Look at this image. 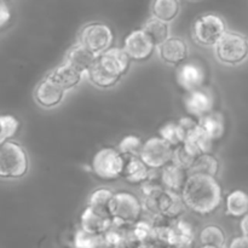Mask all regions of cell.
I'll use <instances>...</instances> for the list:
<instances>
[{
  "instance_id": "20",
  "label": "cell",
  "mask_w": 248,
  "mask_h": 248,
  "mask_svg": "<svg viewBox=\"0 0 248 248\" xmlns=\"http://www.w3.org/2000/svg\"><path fill=\"white\" fill-rule=\"evenodd\" d=\"M47 75L58 85H61L65 91H69L81 82L85 74H82L80 70L64 61L62 64L57 65L55 69L51 70Z\"/></svg>"
},
{
  "instance_id": "25",
  "label": "cell",
  "mask_w": 248,
  "mask_h": 248,
  "mask_svg": "<svg viewBox=\"0 0 248 248\" xmlns=\"http://www.w3.org/2000/svg\"><path fill=\"white\" fill-rule=\"evenodd\" d=\"M199 124L215 143L222 140L227 128L224 115L219 111H211L203 118L199 119Z\"/></svg>"
},
{
  "instance_id": "3",
  "label": "cell",
  "mask_w": 248,
  "mask_h": 248,
  "mask_svg": "<svg viewBox=\"0 0 248 248\" xmlns=\"http://www.w3.org/2000/svg\"><path fill=\"white\" fill-rule=\"evenodd\" d=\"M127 157L124 156L118 148L104 147L94 153L91 160V172L98 179L113 182L123 177Z\"/></svg>"
},
{
  "instance_id": "11",
  "label": "cell",
  "mask_w": 248,
  "mask_h": 248,
  "mask_svg": "<svg viewBox=\"0 0 248 248\" xmlns=\"http://www.w3.org/2000/svg\"><path fill=\"white\" fill-rule=\"evenodd\" d=\"M65 90L46 75L34 90V99L44 109H52L62 103Z\"/></svg>"
},
{
  "instance_id": "29",
  "label": "cell",
  "mask_w": 248,
  "mask_h": 248,
  "mask_svg": "<svg viewBox=\"0 0 248 248\" xmlns=\"http://www.w3.org/2000/svg\"><path fill=\"white\" fill-rule=\"evenodd\" d=\"M157 136L164 140H166L173 148H177L181 144H183L184 140H186V133H184L178 120L165 123L157 131Z\"/></svg>"
},
{
  "instance_id": "43",
  "label": "cell",
  "mask_w": 248,
  "mask_h": 248,
  "mask_svg": "<svg viewBox=\"0 0 248 248\" xmlns=\"http://www.w3.org/2000/svg\"><path fill=\"white\" fill-rule=\"evenodd\" d=\"M0 1H5V0H0Z\"/></svg>"
},
{
  "instance_id": "31",
  "label": "cell",
  "mask_w": 248,
  "mask_h": 248,
  "mask_svg": "<svg viewBox=\"0 0 248 248\" xmlns=\"http://www.w3.org/2000/svg\"><path fill=\"white\" fill-rule=\"evenodd\" d=\"M132 237L138 244H148L155 241V229L152 220L140 218L131 227Z\"/></svg>"
},
{
  "instance_id": "21",
  "label": "cell",
  "mask_w": 248,
  "mask_h": 248,
  "mask_svg": "<svg viewBox=\"0 0 248 248\" xmlns=\"http://www.w3.org/2000/svg\"><path fill=\"white\" fill-rule=\"evenodd\" d=\"M215 142L210 138V136L203 131L200 124H198L193 131L186 135L184 140L183 145L194 155L198 157L199 155L206 154V153H212V148Z\"/></svg>"
},
{
  "instance_id": "9",
  "label": "cell",
  "mask_w": 248,
  "mask_h": 248,
  "mask_svg": "<svg viewBox=\"0 0 248 248\" xmlns=\"http://www.w3.org/2000/svg\"><path fill=\"white\" fill-rule=\"evenodd\" d=\"M124 50L133 62H145L156 51V45L142 28L135 29L126 35Z\"/></svg>"
},
{
  "instance_id": "16",
  "label": "cell",
  "mask_w": 248,
  "mask_h": 248,
  "mask_svg": "<svg viewBox=\"0 0 248 248\" xmlns=\"http://www.w3.org/2000/svg\"><path fill=\"white\" fill-rule=\"evenodd\" d=\"M97 58L107 69L121 78L127 73L132 62L124 47H118V46H111L110 48L97 56Z\"/></svg>"
},
{
  "instance_id": "24",
  "label": "cell",
  "mask_w": 248,
  "mask_h": 248,
  "mask_svg": "<svg viewBox=\"0 0 248 248\" xmlns=\"http://www.w3.org/2000/svg\"><path fill=\"white\" fill-rule=\"evenodd\" d=\"M224 212L228 217L241 219L248 213V193L242 189L232 190L224 199Z\"/></svg>"
},
{
  "instance_id": "18",
  "label": "cell",
  "mask_w": 248,
  "mask_h": 248,
  "mask_svg": "<svg viewBox=\"0 0 248 248\" xmlns=\"http://www.w3.org/2000/svg\"><path fill=\"white\" fill-rule=\"evenodd\" d=\"M189 171L182 169L178 165L170 162L160 170V182L166 190L182 193L186 181H188Z\"/></svg>"
},
{
  "instance_id": "19",
  "label": "cell",
  "mask_w": 248,
  "mask_h": 248,
  "mask_svg": "<svg viewBox=\"0 0 248 248\" xmlns=\"http://www.w3.org/2000/svg\"><path fill=\"white\" fill-rule=\"evenodd\" d=\"M188 210L182 193L170 191L165 189L159 200V215L166 216L171 219H179Z\"/></svg>"
},
{
  "instance_id": "4",
  "label": "cell",
  "mask_w": 248,
  "mask_h": 248,
  "mask_svg": "<svg viewBox=\"0 0 248 248\" xmlns=\"http://www.w3.org/2000/svg\"><path fill=\"white\" fill-rule=\"evenodd\" d=\"M213 48L218 62L228 67L241 64L248 58V39L237 31H225Z\"/></svg>"
},
{
  "instance_id": "13",
  "label": "cell",
  "mask_w": 248,
  "mask_h": 248,
  "mask_svg": "<svg viewBox=\"0 0 248 248\" xmlns=\"http://www.w3.org/2000/svg\"><path fill=\"white\" fill-rule=\"evenodd\" d=\"M206 73L200 64L195 62H184L178 65L176 72V82L183 91L190 92L203 87Z\"/></svg>"
},
{
  "instance_id": "28",
  "label": "cell",
  "mask_w": 248,
  "mask_h": 248,
  "mask_svg": "<svg viewBox=\"0 0 248 248\" xmlns=\"http://www.w3.org/2000/svg\"><path fill=\"white\" fill-rule=\"evenodd\" d=\"M143 31L150 36L155 45H160L164 43L167 38H170V26L167 22L161 21V19L156 18V17L152 16L144 22L142 27Z\"/></svg>"
},
{
  "instance_id": "26",
  "label": "cell",
  "mask_w": 248,
  "mask_h": 248,
  "mask_svg": "<svg viewBox=\"0 0 248 248\" xmlns=\"http://www.w3.org/2000/svg\"><path fill=\"white\" fill-rule=\"evenodd\" d=\"M152 16L170 22L174 21L181 12V1L179 0H153L150 5Z\"/></svg>"
},
{
  "instance_id": "35",
  "label": "cell",
  "mask_w": 248,
  "mask_h": 248,
  "mask_svg": "<svg viewBox=\"0 0 248 248\" xmlns=\"http://www.w3.org/2000/svg\"><path fill=\"white\" fill-rule=\"evenodd\" d=\"M19 130V121L16 116L10 114H1L0 115V135L2 142L11 140L16 136Z\"/></svg>"
},
{
  "instance_id": "39",
  "label": "cell",
  "mask_w": 248,
  "mask_h": 248,
  "mask_svg": "<svg viewBox=\"0 0 248 248\" xmlns=\"http://www.w3.org/2000/svg\"><path fill=\"white\" fill-rule=\"evenodd\" d=\"M240 232L245 236H248V213L240 219Z\"/></svg>"
},
{
  "instance_id": "41",
  "label": "cell",
  "mask_w": 248,
  "mask_h": 248,
  "mask_svg": "<svg viewBox=\"0 0 248 248\" xmlns=\"http://www.w3.org/2000/svg\"><path fill=\"white\" fill-rule=\"evenodd\" d=\"M140 244H138V242H133V241H130V242H126V244L121 245V246L116 247V248H138Z\"/></svg>"
},
{
  "instance_id": "15",
  "label": "cell",
  "mask_w": 248,
  "mask_h": 248,
  "mask_svg": "<svg viewBox=\"0 0 248 248\" xmlns=\"http://www.w3.org/2000/svg\"><path fill=\"white\" fill-rule=\"evenodd\" d=\"M160 170H153L140 156L127 157L123 178L131 186H143L145 182L159 177Z\"/></svg>"
},
{
  "instance_id": "33",
  "label": "cell",
  "mask_w": 248,
  "mask_h": 248,
  "mask_svg": "<svg viewBox=\"0 0 248 248\" xmlns=\"http://www.w3.org/2000/svg\"><path fill=\"white\" fill-rule=\"evenodd\" d=\"M143 144L144 140L137 135H127L118 144V149L121 154L125 157H133V156H140V152H142Z\"/></svg>"
},
{
  "instance_id": "8",
  "label": "cell",
  "mask_w": 248,
  "mask_h": 248,
  "mask_svg": "<svg viewBox=\"0 0 248 248\" xmlns=\"http://www.w3.org/2000/svg\"><path fill=\"white\" fill-rule=\"evenodd\" d=\"M174 148L159 136L144 140L140 157L153 170H161L173 159Z\"/></svg>"
},
{
  "instance_id": "32",
  "label": "cell",
  "mask_w": 248,
  "mask_h": 248,
  "mask_svg": "<svg viewBox=\"0 0 248 248\" xmlns=\"http://www.w3.org/2000/svg\"><path fill=\"white\" fill-rule=\"evenodd\" d=\"M114 194H115V191H113L109 188H106V186L94 189L89 195L87 206H91V207L97 208V210L109 213V206H110V201L113 199Z\"/></svg>"
},
{
  "instance_id": "6",
  "label": "cell",
  "mask_w": 248,
  "mask_h": 248,
  "mask_svg": "<svg viewBox=\"0 0 248 248\" xmlns=\"http://www.w3.org/2000/svg\"><path fill=\"white\" fill-rule=\"evenodd\" d=\"M228 31L227 22L217 14H203L195 19L191 27V35L196 44L203 47H215Z\"/></svg>"
},
{
  "instance_id": "34",
  "label": "cell",
  "mask_w": 248,
  "mask_h": 248,
  "mask_svg": "<svg viewBox=\"0 0 248 248\" xmlns=\"http://www.w3.org/2000/svg\"><path fill=\"white\" fill-rule=\"evenodd\" d=\"M72 244L74 248H102V237L79 228L73 235Z\"/></svg>"
},
{
  "instance_id": "38",
  "label": "cell",
  "mask_w": 248,
  "mask_h": 248,
  "mask_svg": "<svg viewBox=\"0 0 248 248\" xmlns=\"http://www.w3.org/2000/svg\"><path fill=\"white\" fill-rule=\"evenodd\" d=\"M227 248H248V236L242 234L240 236H235L229 242Z\"/></svg>"
},
{
  "instance_id": "27",
  "label": "cell",
  "mask_w": 248,
  "mask_h": 248,
  "mask_svg": "<svg viewBox=\"0 0 248 248\" xmlns=\"http://www.w3.org/2000/svg\"><path fill=\"white\" fill-rule=\"evenodd\" d=\"M220 171V162L212 153L199 155L194 161L193 166L189 170V173H202L208 176L218 177Z\"/></svg>"
},
{
  "instance_id": "42",
  "label": "cell",
  "mask_w": 248,
  "mask_h": 248,
  "mask_svg": "<svg viewBox=\"0 0 248 248\" xmlns=\"http://www.w3.org/2000/svg\"><path fill=\"white\" fill-rule=\"evenodd\" d=\"M199 248H218V247H213V246H206V245H201ZM222 248H227V247H222Z\"/></svg>"
},
{
  "instance_id": "12",
  "label": "cell",
  "mask_w": 248,
  "mask_h": 248,
  "mask_svg": "<svg viewBox=\"0 0 248 248\" xmlns=\"http://www.w3.org/2000/svg\"><path fill=\"white\" fill-rule=\"evenodd\" d=\"M160 60L169 65L178 67L186 61L189 56L188 44L179 36H170L164 43L156 46Z\"/></svg>"
},
{
  "instance_id": "17",
  "label": "cell",
  "mask_w": 248,
  "mask_h": 248,
  "mask_svg": "<svg viewBox=\"0 0 248 248\" xmlns=\"http://www.w3.org/2000/svg\"><path fill=\"white\" fill-rule=\"evenodd\" d=\"M195 242V229L188 220L179 218L172 224L169 248H193Z\"/></svg>"
},
{
  "instance_id": "14",
  "label": "cell",
  "mask_w": 248,
  "mask_h": 248,
  "mask_svg": "<svg viewBox=\"0 0 248 248\" xmlns=\"http://www.w3.org/2000/svg\"><path fill=\"white\" fill-rule=\"evenodd\" d=\"M113 225V218L108 212L86 206L80 216V228L94 235H103Z\"/></svg>"
},
{
  "instance_id": "30",
  "label": "cell",
  "mask_w": 248,
  "mask_h": 248,
  "mask_svg": "<svg viewBox=\"0 0 248 248\" xmlns=\"http://www.w3.org/2000/svg\"><path fill=\"white\" fill-rule=\"evenodd\" d=\"M199 241L201 245H206V246L222 248L227 245V234L218 225H206L199 234Z\"/></svg>"
},
{
  "instance_id": "37",
  "label": "cell",
  "mask_w": 248,
  "mask_h": 248,
  "mask_svg": "<svg viewBox=\"0 0 248 248\" xmlns=\"http://www.w3.org/2000/svg\"><path fill=\"white\" fill-rule=\"evenodd\" d=\"M10 19H11V11L9 6L5 4V1H0V28L6 26Z\"/></svg>"
},
{
  "instance_id": "23",
  "label": "cell",
  "mask_w": 248,
  "mask_h": 248,
  "mask_svg": "<svg viewBox=\"0 0 248 248\" xmlns=\"http://www.w3.org/2000/svg\"><path fill=\"white\" fill-rule=\"evenodd\" d=\"M96 58L97 56L92 51H90L89 48L85 47L82 44L78 41L75 45H73L67 51L65 62H68L73 67L77 68L82 74H86L90 68H91V65L93 64L94 61H96Z\"/></svg>"
},
{
  "instance_id": "10",
  "label": "cell",
  "mask_w": 248,
  "mask_h": 248,
  "mask_svg": "<svg viewBox=\"0 0 248 248\" xmlns=\"http://www.w3.org/2000/svg\"><path fill=\"white\" fill-rule=\"evenodd\" d=\"M183 107L189 116L199 120L213 111L215 98L208 90L201 87L194 91L186 92V96L183 98Z\"/></svg>"
},
{
  "instance_id": "5",
  "label": "cell",
  "mask_w": 248,
  "mask_h": 248,
  "mask_svg": "<svg viewBox=\"0 0 248 248\" xmlns=\"http://www.w3.org/2000/svg\"><path fill=\"white\" fill-rule=\"evenodd\" d=\"M109 213L114 223L126 225L135 224L144 213L142 199L127 190L115 191L109 206Z\"/></svg>"
},
{
  "instance_id": "2",
  "label": "cell",
  "mask_w": 248,
  "mask_h": 248,
  "mask_svg": "<svg viewBox=\"0 0 248 248\" xmlns=\"http://www.w3.org/2000/svg\"><path fill=\"white\" fill-rule=\"evenodd\" d=\"M29 170L26 149L15 140L0 144V179L23 178Z\"/></svg>"
},
{
  "instance_id": "1",
  "label": "cell",
  "mask_w": 248,
  "mask_h": 248,
  "mask_svg": "<svg viewBox=\"0 0 248 248\" xmlns=\"http://www.w3.org/2000/svg\"><path fill=\"white\" fill-rule=\"evenodd\" d=\"M182 196L186 208L202 217L213 215L224 202L223 188L217 177L202 173H189Z\"/></svg>"
},
{
  "instance_id": "40",
  "label": "cell",
  "mask_w": 248,
  "mask_h": 248,
  "mask_svg": "<svg viewBox=\"0 0 248 248\" xmlns=\"http://www.w3.org/2000/svg\"><path fill=\"white\" fill-rule=\"evenodd\" d=\"M138 248H166L165 246H162L161 244L159 242L154 241V242H148V244H140Z\"/></svg>"
},
{
  "instance_id": "36",
  "label": "cell",
  "mask_w": 248,
  "mask_h": 248,
  "mask_svg": "<svg viewBox=\"0 0 248 248\" xmlns=\"http://www.w3.org/2000/svg\"><path fill=\"white\" fill-rule=\"evenodd\" d=\"M195 159H196V156H194V155L191 154V153L189 152V150L186 149L183 144H181L179 147L174 148L173 159H172V162L176 165H178V166H181L182 169L189 171V170L191 169V166H193Z\"/></svg>"
},
{
  "instance_id": "22",
  "label": "cell",
  "mask_w": 248,
  "mask_h": 248,
  "mask_svg": "<svg viewBox=\"0 0 248 248\" xmlns=\"http://www.w3.org/2000/svg\"><path fill=\"white\" fill-rule=\"evenodd\" d=\"M86 77L93 86L102 90L111 89V87L115 86L121 79V77H119V75L114 74L110 70L107 69V68L99 62L98 58H96L93 64L91 65L89 72L86 73Z\"/></svg>"
},
{
  "instance_id": "7",
  "label": "cell",
  "mask_w": 248,
  "mask_h": 248,
  "mask_svg": "<svg viewBox=\"0 0 248 248\" xmlns=\"http://www.w3.org/2000/svg\"><path fill=\"white\" fill-rule=\"evenodd\" d=\"M115 40V34L110 26L103 22H91L80 29L79 43L96 56L110 48Z\"/></svg>"
}]
</instances>
